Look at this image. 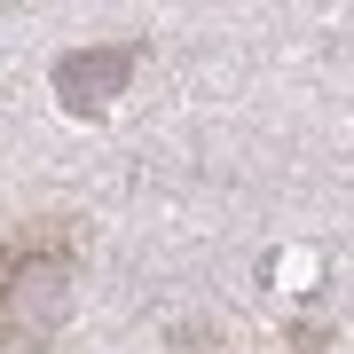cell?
I'll list each match as a JSON object with an SVG mask.
<instances>
[{
  "label": "cell",
  "mask_w": 354,
  "mask_h": 354,
  "mask_svg": "<svg viewBox=\"0 0 354 354\" xmlns=\"http://www.w3.org/2000/svg\"><path fill=\"white\" fill-rule=\"evenodd\" d=\"M79 276H87V228L71 213L16 221L0 236V354H39L64 339Z\"/></svg>",
  "instance_id": "obj_1"
},
{
  "label": "cell",
  "mask_w": 354,
  "mask_h": 354,
  "mask_svg": "<svg viewBox=\"0 0 354 354\" xmlns=\"http://www.w3.org/2000/svg\"><path fill=\"white\" fill-rule=\"evenodd\" d=\"M142 64V48H95V55H64L55 64V87L64 102H79V87H102L95 102H111V87H127V71Z\"/></svg>",
  "instance_id": "obj_2"
}]
</instances>
